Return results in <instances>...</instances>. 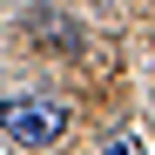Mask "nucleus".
Masks as SVG:
<instances>
[{
    "mask_svg": "<svg viewBox=\"0 0 155 155\" xmlns=\"http://www.w3.org/2000/svg\"><path fill=\"white\" fill-rule=\"evenodd\" d=\"M0 128H7L20 148H47V142H61L68 108L61 101H41V94H7L0 101Z\"/></svg>",
    "mask_w": 155,
    "mask_h": 155,
    "instance_id": "obj_1",
    "label": "nucleus"
},
{
    "mask_svg": "<svg viewBox=\"0 0 155 155\" xmlns=\"http://www.w3.org/2000/svg\"><path fill=\"white\" fill-rule=\"evenodd\" d=\"M101 155H148V148H142L135 135H121V142H108V148H101Z\"/></svg>",
    "mask_w": 155,
    "mask_h": 155,
    "instance_id": "obj_2",
    "label": "nucleus"
}]
</instances>
